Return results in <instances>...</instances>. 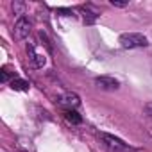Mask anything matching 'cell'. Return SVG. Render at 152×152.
I'll list each match as a JSON object with an SVG mask.
<instances>
[{"instance_id":"cell-9","label":"cell","mask_w":152,"mask_h":152,"mask_svg":"<svg viewBox=\"0 0 152 152\" xmlns=\"http://www.w3.org/2000/svg\"><path fill=\"white\" fill-rule=\"evenodd\" d=\"M83 11L86 13V15H84V22H86L88 25H90V23H93V22L97 20V16H99V15H97V11H91V7H90V6H88V7H83Z\"/></svg>"},{"instance_id":"cell-7","label":"cell","mask_w":152,"mask_h":152,"mask_svg":"<svg viewBox=\"0 0 152 152\" xmlns=\"http://www.w3.org/2000/svg\"><path fill=\"white\" fill-rule=\"evenodd\" d=\"M63 116H64V120L68 122V124H72V125H79L81 122H83V116L75 111V109H70V111H64L63 113Z\"/></svg>"},{"instance_id":"cell-1","label":"cell","mask_w":152,"mask_h":152,"mask_svg":"<svg viewBox=\"0 0 152 152\" xmlns=\"http://www.w3.org/2000/svg\"><path fill=\"white\" fill-rule=\"evenodd\" d=\"M99 140L102 143V147L107 150V152H132L122 140L115 138L113 134H106V132H100L99 134Z\"/></svg>"},{"instance_id":"cell-11","label":"cell","mask_w":152,"mask_h":152,"mask_svg":"<svg viewBox=\"0 0 152 152\" xmlns=\"http://www.w3.org/2000/svg\"><path fill=\"white\" fill-rule=\"evenodd\" d=\"M9 77H11L9 70H7V68H4V70H2V73H0V81H2V83H7V81H9Z\"/></svg>"},{"instance_id":"cell-8","label":"cell","mask_w":152,"mask_h":152,"mask_svg":"<svg viewBox=\"0 0 152 152\" xmlns=\"http://www.w3.org/2000/svg\"><path fill=\"white\" fill-rule=\"evenodd\" d=\"M29 83L27 81H23V79H18V77H15L13 81H11V88L13 90H16V91H27L29 90Z\"/></svg>"},{"instance_id":"cell-12","label":"cell","mask_w":152,"mask_h":152,"mask_svg":"<svg viewBox=\"0 0 152 152\" xmlns=\"http://www.w3.org/2000/svg\"><path fill=\"white\" fill-rule=\"evenodd\" d=\"M13 9H15V13L22 15V13H23V9H25V6H23V4H20V2H15V4H13Z\"/></svg>"},{"instance_id":"cell-5","label":"cell","mask_w":152,"mask_h":152,"mask_svg":"<svg viewBox=\"0 0 152 152\" xmlns=\"http://www.w3.org/2000/svg\"><path fill=\"white\" fill-rule=\"evenodd\" d=\"M95 84L97 88L104 90V91H115L120 88V83L115 79V77H107V75H102V77H97L95 79Z\"/></svg>"},{"instance_id":"cell-2","label":"cell","mask_w":152,"mask_h":152,"mask_svg":"<svg viewBox=\"0 0 152 152\" xmlns=\"http://www.w3.org/2000/svg\"><path fill=\"white\" fill-rule=\"evenodd\" d=\"M118 41H120V45L124 48H140V47H147L148 45L147 38L143 34H140V32H125V34L120 36Z\"/></svg>"},{"instance_id":"cell-10","label":"cell","mask_w":152,"mask_h":152,"mask_svg":"<svg viewBox=\"0 0 152 152\" xmlns=\"http://www.w3.org/2000/svg\"><path fill=\"white\" fill-rule=\"evenodd\" d=\"M143 113L147 115V118L152 120V102H147V104L143 106Z\"/></svg>"},{"instance_id":"cell-13","label":"cell","mask_w":152,"mask_h":152,"mask_svg":"<svg viewBox=\"0 0 152 152\" xmlns=\"http://www.w3.org/2000/svg\"><path fill=\"white\" fill-rule=\"evenodd\" d=\"M111 4L116 6V7H124V6H127V2H116V0H111Z\"/></svg>"},{"instance_id":"cell-3","label":"cell","mask_w":152,"mask_h":152,"mask_svg":"<svg viewBox=\"0 0 152 152\" xmlns=\"http://www.w3.org/2000/svg\"><path fill=\"white\" fill-rule=\"evenodd\" d=\"M57 106H61L64 111L77 109V107L81 106V99H79V95H77V93L68 91V93H63V95L57 99Z\"/></svg>"},{"instance_id":"cell-6","label":"cell","mask_w":152,"mask_h":152,"mask_svg":"<svg viewBox=\"0 0 152 152\" xmlns=\"http://www.w3.org/2000/svg\"><path fill=\"white\" fill-rule=\"evenodd\" d=\"M27 54H29L31 64H32L34 68H41V66L45 64V56L38 54V52H36V48H34V45H29V47H27Z\"/></svg>"},{"instance_id":"cell-4","label":"cell","mask_w":152,"mask_h":152,"mask_svg":"<svg viewBox=\"0 0 152 152\" xmlns=\"http://www.w3.org/2000/svg\"><path fill=\"white\" fill-rule=\"evenodd\" d=\"M31 29H32V23H31L29 18H25V16L18 18V22L15 23V38L16 39H25L31 34Z\"/></svg>"}]
</instances>
